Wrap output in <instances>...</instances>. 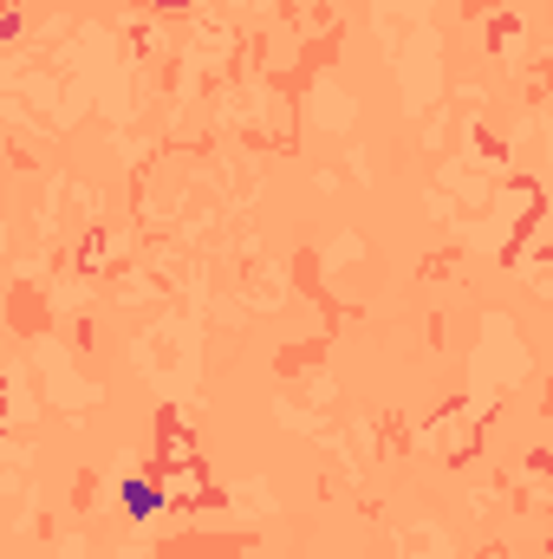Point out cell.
<instances>
[{
	"instance_id": "2",
	"label": "cell",
	"mask_w": 553,
	"mask_h": 559,
	"mask_svg": "<svg viewBox=\"0 0 553 559\" xmlns=\"http://www.w3.org/2000/svg\"><path fill=\"white\" fill-rule=\"evenodd\" d=\"M169 462H196V442H189L183 429H169V442H163V468H169Z\"/></svg>"
},
{
	"instance_id": "1",
	"label": "cell",
	"mask_w": 553,
	"mask_h": 559,
	"mask_svg": "<svg viewBox=\"0 0 553 559\" xmlns=\"http://www.w3.org/2000/svg\"><path fill=\"white\" fill-rule=\"evenodd\" d=\"M202 488H209V475H202L196 462H169V468H156V495H169V501H202Z\"/></svg>"
}]
</instances>
